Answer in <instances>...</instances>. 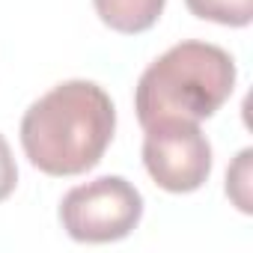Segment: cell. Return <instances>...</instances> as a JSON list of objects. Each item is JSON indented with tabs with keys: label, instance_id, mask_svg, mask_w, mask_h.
I'll use <instances>...</instances> for the list:
<instances>
[{
	"label": "cell",
	"instance_id": "1",
	"mask_svg": "<svg viewBox=\"0 0 253 253\" xmlns=\"http://www.w3.org/2000/svg\"><path fill=\"white\" fill-rule=\"evenodd\" d=\"M116 131L113 98L92 81H63L21 116L27 161L57 179L92 170Z\"/></svg>",
	"mask_w": 253,
	"mask_h": 253
},
{
	"label": "cell",
	"instance_id": "2",
	"mask_svg": "<svg viewBox=\"0 0 253 253\" xmlns=\"http://www.w3.org/2000/svg\"><path fill=\"white\" fill-rule=\"evenodd\" d=\"M235 89V60L211 42H179L140 75L134 110L143 128L167 119L203 122L214 116Z\"/></svg>",
	"mask_w": 253,
	"mask_h": 253
},
{
	"label": "cell",
	"instance_id": "3",
	"mask_svg": "<svg viewBox=\"0 0 253 253\" xmlns=\"http://www.w3.org/2000/svg\"><path fill=\"white\" fill-rule=\"evenodd\" d=\"M143 217V194L122 176H98L72 188L60 203V223L72 241L110 244L128 238Z\"/></svg>",
	"mask_w": 253,
	"mask_h": 253
},
{
	"label": "cell",
	"instance_id": "4",
	"mask_svg": "<svg viewBox=\"0 0 253 253\" xmlns=\"http://www.w3.org/2000/svg\"><path fill=\"white\" fill-rule=\"evenodd\" d=\"M143 167L170 194L200 191L211 176V143L200 122L167 119L143 128Z\"/></svg>",
	"mask_w": 253,
	"mask_h": 253
},
{
	"label": "cell",
	"instance_id": "5",
	"mask_svg": "<svg viewBox=\"0 0 253 253\" xmlns=\"http://www.w3.org/2000/svg\"><path fill=\"white\" fill-rule=\"evenodd\" d=\"M92 6L104 27L125 36H137L158 24L167 0H92Z\"/></svg>",
	"mask_w": 253,
	"mask_h": 253
},
{
	"label": "cell",
	"instance_id": "6",
	"mask_svg": "<svg viewBox=\"0 0 253 253\" xmlns=\"http://www.w3.org/2000/svg\"><path fill=\"white\" fill-rule=\"evenodd\" d=\"M185 6L197 18L223 27H247L253 18V0H185Z\"/></svg>",
	"mask_w": 253,
	"mask_h": 253
},
{
	"label": "cell",
	"instance_id": "7",
	"mask_svg": "<svg viewBox=\"0 0 253 253\" xmlns=\"http://www.w3.org/2000/svg\"><path fill=\"white\" fill-rule=\"evenodd\" d=\"M253 149H241L232 161V167L226 170V197L238 206V211L250 214L253 211V200H250V179H253Z\"/></svg>",
	"mask_w": 253,
	"mask_h": 253
},
{
	"label": "cell",
	"instance_id": "8",
	"mask_svg": "<svg viewBox=\"0 0 253 253\" xmlns=\"http://www.w3.org/2000/svg\"><path fill=\"white\" fill-rule=\"evenodd\" d=\"M15 185H18V164L12 158V149H9L6 137L0 134V203L12 197Z\"/></svg>",
	"mask_w": 253,
	"mask_h": 253
}]
</instances>
